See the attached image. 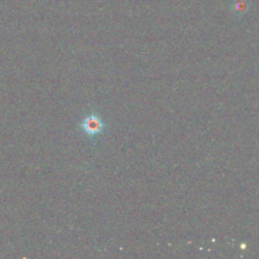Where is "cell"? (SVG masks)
Wrapping results in <instances>:
<instances>
[{"mask_svg":"<svg viewBox=\"0 0 259 259\" xmlns=\"http://www.w3.org/2000/svg\"><path fill=\"white\" fill-rule=\"evenodd\" d=\"M105 123L99 118V116L95 113H91L86 117L82 123L80 124V128L82 131L87 136H96L104 132L105 130Z\"/></svg>","mask_w":259,"mask_h":259,"instance_id":"6da1fadb","label":"cell"}]
</instances>
